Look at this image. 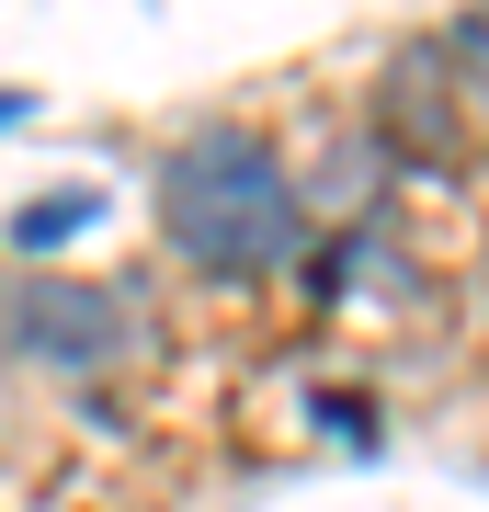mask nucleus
<instances>
[{"label": "nucleus", "mask_w": 489, "mask_h": 512, "mask_svg": "<svg viewBox=\"0 0 489 512\" xmlns=\"http://www.w3.org/2000/svg\"><path fill=\"white\" fill-rule=\"evenodd\" d=\"M0 330H12V353H35V365H114V353L137 342V308L114 285H80V274H23L0 296Z\"/></svg>", "instance_id": "obj_2"}, {"label": "nucleus", "mask_w": 489, "mask_h": 512, "mask_svg": "<svg viewBox=\"0 0 489 512\" xmlns=\"http://www.w3.org/2000/svg\"><path fill=\"white\" fill-rule=\"evenodd\" d=\"M160 205H171V251L194 262V274H285V262H308V205H296V171L285 148L251 137V126H205L171 148L160 171Z\"/></svg>", "instance_id": "obj_1"}, {"label": "nucleus", "mask_w": 489, "mask_h": 512, "mask_svg": "<svg viewBox=\"0 0 489 512\" xmlns=\"http://www.w3.org/2000/svg\"><path fill=\"white\" fill-rule=\"evenodd\" d=\"M376 148H387V160H421V171L467 160V80H444V46L433 35L387 57V80H376Z\"/></svg>", "instance_id": "obj_3"}, {"label": "nucleus", "mask_w": 489, "mask_h": 512, "mask_svg": "<svg viewBox=\"0 0 489 512\" xmlns=\"http://www.w3.org/2000/svg\"><path fill=\"white\" fill-rule=\"evenodd\" d=\"M103 205H114L103 183H80V194H35V205H12V217H0V239H12V251H23V262H46V251H57V239H80L91 217H103Z\"/></svg>", "instance_id": "obj_4"}, {"label": "nucleus", "mask_w": 489, "mask_h": 512, "mask_svg": "<svg viewBox=\"0 0 489 512\" xmlns=\"http://www.w3.org/2000/svg\"><path fill=\"white\" fill-rule=\"evenodd\" d=\"M12 126H35V92H23V80L0 92V137H12Z\"/></svg>", "instance_id": "obj_5"}]
</instances>
